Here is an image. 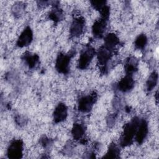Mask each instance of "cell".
Returning <instances> with one entry per match:
<instances>
[{"label":"cell","instance_id":"obj_1","mask_svg":"<svg viewBox=\"0 0 159 159\" xmlns=\"http://www.w3.org/2000/svg\"><path fill=\"white\" fill-rule=\"evenodd\" d=\"M22 152V143L20 140L13 141L7 148V155L10 158H20Z\"/></svg>","mask_w":159,"mask_h":159},{"label":"cell","instance_id":"obj_2","mask_svg":"<svg viewBox=\"0 0 159 159\" xmlns=\"http://www.w3.org/2000/svg\"><path fill=\"white\" fill-rule=\"evenodd\" d=\"M94 56V50L92 48H87L80 55L79 60V67L80 68H86L90 63Z\"/></svg>","mask_w":159,"mask_h":159},{"label":"cell","instance_id":"obj_3","mask_svg":"<svg viewBox=\"0 0 159 159\" xmlns=\"http://www.w3.org/2000/svg\"><path fill=\"white\" fill-rule=\"evenodd\" d=\"M70 57L65 55H60L57 60V68L60 72L66 73L68 70Z\"/></svg>","mask_w":159,"mask_h":159},{"label":"cell","instance_id":"obj_4","mask_svg":"<svg viewBox=\"0 0 159 159\" xmlns=\"http://www.w3.org/2000/svg\"><path fill=\"white\" fill-rule=\"evenodd\" d=\"M32 34L31 30L30 28L27 27V29H25V30H24V32L20 35L17 40V45L20 47L26 46L30 43L32 40Z\"/></svg>","mask_w":159,"mask_h":159},{"label":"cell","instance_id":"obj_5","mask_svg":"<svg viewBox=\"0 0 159 159\" xmlns=\"http://www.w3.org/2000/svg\"><path fill=\"white\" fill-rule=\"evenodd\" d=\"M94 102V98L92 96H86L81 99L79 103V109L83 112L89 111Z\"/></svg>","mask_w":159,"mask_h":159},{"label":"cell","instance_id":"obj_6","mask_svg":"<svg viewBox=\"0 0 159 159\" xmlns=\"http://www.w3.org/2000/svg\"><path fill=\"white\" fill-rule=\"evenodd\" d=\"M66 108L65 105L60 104L56 108L54 113V120L56 122H60L66 117Z\"/></svg>","mask_w":159,"mask_h":159},{"label":"cell","instance_id":"obj_7","mask_svg":"<svg viewBox=\"0 0 159 159\" xmlns=\"http://www.w3.org/2000/svg\"><path fill=\"white\" fill-rule=\"evenodd\" d=\"M83 26H84V22L82 19H76L73 22L71 25V34L73 35H78L80 34L83 30Z\"/></svg>","mask_w":159,"mask_h":159},{"label":"cell","instance_id":"obj_8","mask_svg":"<svg viewBox=\"0 0 159 159\" xmlns=\"http://www.w3.org/2000/svg\"><path fill=\"white\" fill-rule=\"evenodd\" d=\"M133 86V81L132 78L130 77L125 78L124 80H122L119 84V88L120 90L123 91H129L130 89L132 88Z\"/></svg>","mask_w":159,"mask_h":159},{"label":"cell","instance_id":"obj_9","mask_svg":"<svg viewBox=\"0 0 159 159\" xmlns=\"http://www.w3.org/2000/svg\"><path fill=\"white\" fill-rule=\"evenodd\" d=\"M84 133L83 128L80 125H76L73 130V134L74 135V137L76 139L80 138Z\"/></svg>","mask_w":159,"mask_h":159},{"label":"cell","instance_id":"obj_10","mask_svg":"<svg viewBox=\"0 0 159 159\" xmlns=\"http://www.w3.org/2000/svg\"><path fill=\"white\" fill-rule=\"evenodd\" d=\"M25 60L27 61L28 65H29V66L32 67L34 66L35 63L37 61V57H36L35 56H28L25 58Z\"/></svg>","mask_w":159,"mask_h":159},{"label":"cell","instance_id":"obj_11","mask_svg":"<svg viewBox=\"0 0 159 159\" xmlns=\"http://www.w3.org/2000/svg\"><path fill=\"white\" fill-rule=\"evenodd\" d=\"M118 153L117 148L115 145H112L107 153V155L109 157H116V155Z\"/></svg>","mask_w":159,"mask_h":159},{"label":"cell","instance_id":"obj_12","mask_svg":"<svg viewBox=\"0 0 159 159\" xmlns=\"http://www.w3.org/2000/svg\"><path fill=\"white\" fill-rule=\"evenodd\" d=\"M145 43V39L144 37H140L136 42V45L138 46L139 48H141L142 47L143 45H144Z\"/></svg>","mask_w":159,"mask_h":159}]
</instances>
